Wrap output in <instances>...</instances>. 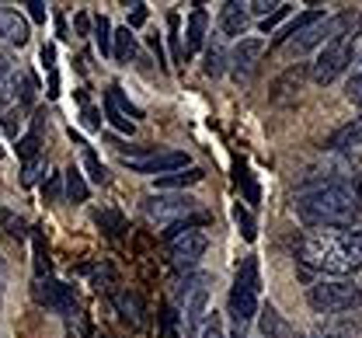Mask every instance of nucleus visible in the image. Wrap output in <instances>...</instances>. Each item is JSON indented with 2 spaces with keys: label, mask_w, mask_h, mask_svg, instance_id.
Masks as SVG:
<instances>
[{
  "label": "nucleus",
  "mask_w": 362,
  "mask_h": 338,
  "mask_svg": "<svg viewBox=\"0 0 362 338\" xmlns=\"http://www.w3.org/2000/svg\"><path fill=\"white\" fill-rule=\"evenodd\" d=\"M296 216L307 227H324V231H345L359 223L362 216V192L352 178H331L310 192L296 195Z\"/></svg>",
  "instance_id": "f257e3e1"
},
{
  "label": "nucleus",
  "mask_w": 362,
  "mask_h": 338,
  "mask_svg": "<svg viewBox=\"0 0 362 338\" xmlns=\"http://www.w3.org/2000/svg\"><path fill=\"white\" fill-rule=\"evenodd\" d=\"M300 262L324 276H356L362 272V234L359 231H320L300 241Z\"/></svg>",
  "instance_id": "f03ea898"
},
{
  "label": "nucleus",
  "mask_w": 362,
  "mask_h": 338,
  "mask_svg": "<svg viewBox=\"0 0 362 338\" xmlns=\"http://www.w3.org/2000/svg\"><path fill=\"white\" fill-rule=\"evenodd\" d=\"M258 303H262V272H258V258H244L237 276H233V286H230V317L237 328H247L258 314Z\"/></svg>",
  "instance_id": "7ed1b4c3"
},
{
  "label": "nucleus",
  "mask_w": 362,
  "mask_h": 338,
  "mask_svg": "<svg viewBox=\"0 0 362 338\" xmlns=\"http://www.w3.org/2000/svg\"><path fill=\"white\" fill-rule=\"evenodd\" d=\"M310 307L317 314H341V310H352L362 303V283L352 279H320L310 286L307 293Z\"/></svg>",
  "instance_id": "20e7f679"
},
{
  "label": "nucleus",
  "mask_w": 362,
  "mask_h": 338,
  "mask_svg": "<svg viewBox=\"0 0 362 338\" xmlns=\"http://www.w3.org/2000/svg\"><path fill=\"white\" fill-rule=\"evenodd\" d=\"M122 164L139 175H171L188 168V153L181 150H157V146H143V150H122Z\"/></svg>",
  "instance_id": "39448f33"
},
{
  "label": "nucleus",
  "mask_w": 362,
  "mask_h": 338,
  "mask_svg": "<svg viewBox=\"0 0 362 338\" xmlns=\"http://www.w3.org/2000/svg\"><path fill=\"white\" fill-rule=\"evenodd\" d=\"M359 35H345V39H331V42H324V52L314 59V66H310V77H314L317 84H334L349 66H352V42H356Z\"/></svg>",
  "instance_id": "423d86ee"
},
{
  "label": "nucleus",
  "mask_w": 362,
  "mask_h": 338,
  "mask_svg": "<svg viewBox=\"0 0 362 338\" xmlns=\"http://www.w3.org/2000/svg\"><path fill=\"white\" fill-rule=\"evenodd\" d=\"M139 206H143L146 220H153V223H164V227H175L178 220H185L188 213H195V209H199V202H195L192 195H185V192H157V195H146Z\"/></svg>",
  "instance_id": "0eeeda50"
},
{
  "label": "nucleus",
  "mask_w": 362,
  "mask_h": 338,
  "mask_svg": "<svg viewBox=\"0 0 362 338\" xmlns=\"http://www.w3.org/2000/svg\"><path fill=\"white\" fill-rule=\"evenodd\" d=\"M175 303H178V310H181V321L192 328V325L206 314V303H209V276H206V272L185 276L178 286H175Z\"/></svg>",
  "instance_id": "6e6552de"
},
{
  "label": "nucleus",
  "mask_w": 362,
  "mask_h": 338,
  "mask_svg": "<svg viewBox=\"0 0 362 338\" xmlns=\"http://www.w3.org/2000/svg\"><path fill=\"white\" fill-rule=\"evenodd\" d=\"M35 300L49 307V310H56V314H63L66 321L70 317H77L81 314V303H77V293L74 286H66V283H59V279H52V276H45V279H35Z\"/></svg>",
  "instance_id": "1a4fd4ad"
},
{
  "label": "nucleus",
  "mask_w": 362,
  "mask_h": 338,
  "mask_svg": "<svg viewBox=\"0 0 362 338\" xmlns=\"http://www.w3.org/2000/svg\"><path fill=\"white\" fill-rule=\"evenodd\" d=\"M206 247H209V238L202 231H178L171 238V262L178 269H195L199 258L206 255Z\"/></svg>",
  "instance_id": "9d476101"
},
{
  "label": "nucleus",
  "mask_w": 362,
  "mask_h": 338,
  "mask_svg": "<svg viewBox=\"0 0 362 338\" xmlns=\"http://www.w3.org/2000/svg\"><path fill=\"white\" fill-rule=\"evenodd\" d=\"M262 52H265V42H262V39H240L237 49L226 56L230 74H233L237 81H251V74H255V66H258Z\"/></svg>",
  "instance_id": "9b49d317"
},
{
  "label": "nucleus",
  "mask_w": 362,
  "mask_h": 338,
  "mask_svg": "<svg viewBox=\"0 0 362 338\" xmlns=\"http://www.w3.org/2000/svg\"><path fill=\"white\" fill-rule=\"evenodd\" d=\"M105 115H108V122H112L119 133H133L136 129L133 119H139V108L126 101L122 88H108V95H105Z\"/></svg>",
  "instance_id": "f8f14e48"
},
{
  "label": "nucleus",
  "mask_w": 362,
  "mask_h": 338,
  "mask_svg": "<svg viewBox=\"0 0 362 338\" xmlns=\"http://www.w3.org/2000/svg\"><path fill=\"white\" fill-rule=\"evenodd\" d=\"M247 25H251V14H247V4H237V0H230L220 7V18H216V28H220V35L226 39H240L244 32H247Z\"/></svg>",
  "instance_id": "ddd939ff"
},
{
  "label": "nucleus",
  "mask_w": 362,
  "mask_h": 338,
  "mask_svg": "<svg viewBox=\"0 0 362 338\" xmlns=\"http://www.w3.org/2000/svg\"><path fill=\"white\" fill-rule=\"evenodd\" d=\"M21 81H25V74L18 70V63H14L7 52H0V105H4V108H14V105H18Z\"/></svg>",
  "instance_id": "4468645a"
},
{
  "label": "nucleus",
  "mask_w": 362,
  "mask_h": 338,
  "mask_svg": "<svg viewBox=\"0 0 362 338\" xmlns=\"http://www.w3.org/2000/svg\"><path fill=\"white\" fill-rule=\"evenodd\" d=\"M307 74H310L307 63H293V66L272 84V101H275V105H286L289 98H296L300 88H303V81H307Z\"/></svg>",
  "instance_id": "2eb2a0df"
},
{
  "label": "nucleus",
  "mask_w": 362,
  "mask_h": 338,
  "mask_svg": "<svg viewBox=\"0 0 362 338\" xmlns=\"http://www.w3.org/2000/svg\"><path fill=\"white\" fill-rule=\"evenodd\" d=\"M320 42H327V18H320L314 25H307L303 32H296V35L286 42V52H289V56H303V52L317 49Z\"/></svg>",
  "instance_id": "dca6fc26"
},
{
  "label": "nucleus",
  "mask_w": 362,
  "mask_h": 338,
  "mask_svg": "<svg viewBox=\"0 0 362 338\" xmlns=\"http://www.w3.org/2000/svg\"><path fill=\"white\" fill-rule=\"evenodd\" d=\"M0 39L11 42V46H25L28 42V21L14 7H4V4H0Z\"/></svg>",
  "instance_id": "f3484780"
},
{
  "label": "nucleus",
  "mask_w": 362,
  "mask_h": 338,
  "mask_svg": "<svg viewBox=\"0 0 362 338\" xmlns=\"http://www.w3.org/2000/svg\"><path fill=\"white\" fill-rule=\"evenodd\" d=\"M112 303H115V310L122 314V321L129 325V328H143V300L136 296L133 290H115L112 293Z\"/></svg>",
  "instance_id": "a211bd4d"
},
{
  "label": "nucleus",
  "mask_w": 362,
  "mask_h": 338,
  "mask_svg": "<svg viewBox=\"0 0 362 338\" xmlns=\"http://www.w3.org/2000/svg\"><path fill=\"white\" fill-rule=\"evenodd\" d=\"M356 146H362V115L327 136V150H356Z\"/></svg>",
  "instance_id": "6ab92c4d"
},
{
  "label": "nucleus",
  "mask_w": 362,
  "mask_h": 338,
  "mask_svg": "<svg viewBox=\"0 0 362 338\" xmlns=\"http://www.w3.org/2000/svg\"><path fill=\"white\" fill-rule=\"evenodd\" d=\"M206 46V11L202 7H195L192 11V18H188V39H185V56H192V52H199V49Z\"/></svg>",
  "instance_id": "aec40b11"
},
{
  "label": "nucleus",
  "mask_w": 362,
  "mask_h": 338,
  "mask_svg": "<svg viewBox=\"0 0 362 338\" xmlns=\"http://www.w3.org/2000/svg\"><path fill=\"white\" fill-rule=\"evenodd\" d=\"M258 335L262 338H293L289 335V325H286V321H282V317H279V310H275V307H265V310H262V321H258Z\"/></svg>",
  "instance_id": "412c9836"
},
{
  "label": "nucleus",
  "mask_w": 362,
  "mask_h": 338,
  "mask_svg": "<svg viewBox=\"0 0 362 338\" xmlns=\"http://www.w3.org/2000/svg\"><path fill=\"white\" fill-rule=\"evenodd\" d=\"M202 182V168H185V171H171L164 178H157V189L171 192V189H188V185H199Z\"/></svg>",
  "instance_id": "4be33fe9"
},
{
  "label": "nucleus",
  "mask_w": 362,
  "mask_h": 338,
  "mask_svg": "<svg viewBox=\"0 0 362 338\" xmlns=\"http://www.w3.org/2000/svg\"><path fill=\"white\" fill-rule=\"evenodd\" d=\"M192 338H226L223 317L216 310H206L195 325H192Z\"/></svg>",
  "instance_id": "5701e85b"
},
{
  "label": "nucleus",
  "mask_w": 362,
  "mask_h": 338,
  "mask_svg": "<svg viewBox=\"0 0 362 338\" xmlns=\"http://www.w3.org/2000/svg\"><path fill=\"white\" fill-rule=\"evenodd\" d=\"M112 42H115L112 56H115L119 63H129V59L136 56V35H133V28H119V32L112 35Z\"/></svg>",
  "instance_id": "b1692460"
},
{
  "label": "nucleus",
  "mask_w": 362,
  "mask_h": 338,
  "mask_svg": "<svg viewBox=\"0 0 362 338\" xmlns=\"http://www.w3.org/2000/svg\"><path fill=\"white\" fill-rule=\"evenodd\" d=\"M94 223H98L108 238H119V234L126 231V220H122V213H115V209H98V213H94Z\"/></svg>",
  "instance_id": "393cba45"
},
{
  "label": "nucleus",
  "mask_w": 362,
  "mask_h": 338,
  "mask_svg": "<svg viewBox=\"0 0 362 338\" xmlns=\"http://www.w3.org/2000/svg\"><path fill=\"white\" fill-rule=\"evenodd\" d=\"M160 338H181V314L175 303L160 310Z\"/></svg>",
  "instance_id": "a878e982"
},
{
  "label": "nucleus",
  "mask_w": 362,
  "mask_h": 338,
  "mask_svg": "<svg viewBox=\"0 0 362 338\" xmlns=\"http://www.w3.org/2000/svg\"><path fill=\"white\" fill-rule=\"evenodd\" d=\"M66 199L70 202H88V182H84V175L77 168L66 171Z\"/></svg>",
  "instance_id": "bb28decb"
},
{
  "label": "nucleus",
  "mask_w": 362,
  "mask_h": 338,
  "mask_svg": "<svg viewBox=\"0 0 362 338\" xmlns=\"http://www.w3.org/2000/svg\"><path fill=\"white\" fill-rule=\"evenodd\" d=\"M202 70L209 74V77H220L226 70V52L220 42H213V46L206 49V63H202Z\"/></svg>",
  "instance_id": "cd10ccee"
},
{
  "label": "nucleus",
  "mask_w": 362,
  "mask_h": 338,
  "mask_svg": "<svg viewBox=\"0 0 362 338\" xmlns=\"http://www.w3.org/2000/svg\"><path fill=\"white\" fill-rule=\"evenodd\" d=\"M94 42L101 49V56H112V25H108L105 14L94 18Z\"/></svg>",
  "instance_id": "c85d7f7f"
},
{
  "label": "nucleus",
  "mask_w": 362,
  "mask_h": 338,
  "mask_svg": "<svg viewBox=\"0 0 362 338\" xmlns=\"http://www.w3.org/2000/svg\"><path fill=\"white\" fill-rule=\"evenodd\" d=\"M42 63L49 66V98L59 95V84H56V49L42 46Z\"/></svg>",
  "instance_id": "c756f323"
},
{
  "label": "nucleus",
  "mask_w": 362,
  "mask_h": 338,
  "mask_svg": "<svg viewBox=\"0 0 362 338\" xmlns=\"http://www.w3.org/2000/svg\"><path fill=\"white\" fill-rule=\"evenodd\" d=\"M84 168L90 171V182H98V185L108 178V171H105V164L98 161V153H94V150H84Z\"/></svg>",
  "instance_id": "7c9ffc66"
},
{
  "label": "nucleus",
  "mask_w": 362,
  "mask_h": 338,
  "mask_svg": "<svg viewBox=\"0 0 362 338\" xmlns=\"http://www.w3.org/2000/svg\"><path fill=\"white\" fill-rule=\"evenodd\" d=\"M42 171H45V161H42V157H35V161H25V171H21V185H35Z\"/></svg>",
  "instance_id": "2f4dec72"
},
{
  "label": "nucleus",
  "mask_w": 362,
  "mask_h": 338,
  "mask_svg": "<svg viewBox=\"0 0 362 338\" xmlns=\"http://www.w3.org/2000/svg\"><path fill=\"white\" fill-rule=\"evenodd\" d=\"M233 220L240 223V231H244V238H247V241H255V234H258V231H255V220L247 216V209H244L240 202L233 206Z\"/></svg>",
  "instance_id": "473e14b6"
},
{
  "label": "nucleus",
  "mask_w": 362,
  "mask_h": 338,
  "mask_svg": "<svg viewBox=\"0 0 362 338\" xmlns=\"http://www.w3.org/2000/svg\"><path fill=\"white\" fill-rule=\"evenodd\" d=\"M28 18H32V21H39V25H45L49 11H45V4H42V0H32V4H28Z\"/></svg>",
  "instance_id": "72a5a7b5"
},
{
  "label": "nucleus",
  "mask_w": 362,
  "mask_h": 338,
  "mask_svg": "<svg viewBox=\"0 0 362 338\" xmlns=\"http://www.w3.org/2000/svg\"><path fill=\"white\" fill-rule=\"evenodd\" d=\"M143 21H146V4H133V18H129V25H143ZM129 25H126V28H129Z\"/></svg>",
  "instance_id": "f704fd0d"
},
{
  "label": "nucleus",
  "mask_w": 362,
  "mask_h": 338,
  "mask_svg": "<svg viewBox=\"0 0 362 338\" xmlns=\"http://www.w3.org/2000/svg\"><path fill=\"white\" fill-rule=\"evenodd\" d=\"M349 70H352V81H362V49L352 52V66Z\"/></svg>",
  "instance_id": "c9c22d12"
},
{
  "label": "nucleus",
  "mask_w": 362,
  "mask_h": 338,
  "mask_svg": "<svg viewBox=\"0 0 362 338\" xmlns=\"http://www.w3.org/2000/svg\"><path fill=\"white\" fill-rule=\"evenodd\" d=\"M84 122H88V129H98V126H101V119H98L94 108H84Z\"/></svg>",
  "instance_id": "e433bc0d"
},
{
  "label": "nucleus",
  "mask_w": 362,
  "mask_h": 338,
  "mask_svg": "<svg viewBox=\"0 0 362 338\" xmlns=\"http://www.w3.org/2000/svg\"><path fill=\"white\" fill-rule=\"evenodd\" d=\"M314 338H352V335H345V332H317Z\"/></svg>",
  "instance_id": "4c0bfd02"
},
{
  "label": "nucleus",
  "mask_w": 362,
  "mask_h": 338,
  "mask_svg": "<svg viewBox=\"0 0 362 338\" xmlns=\"http://www.w3.org/2000/svg\"><path fill=\"white\" fill-rule=\"evenodd\" d=\"M0 286H4V258H0Z\"/></svg>",
  "instance_id": "58836bf2"
}]
</instances>
